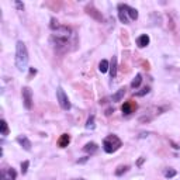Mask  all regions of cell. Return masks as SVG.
Instances as JSON below:
<instances>
[{
  "instance_id": "cb8c5ba5",
  "label": "cell",
  "mask_w": 180,
  "mask_h": 180,
  "mask_svg": "<svg viewBox=\"0 0 180 180\" xmlns=\"http://www.w3.org/2000/svg\"><path fill=\"white\" fill-rule=\"evenodd\" d=\"M127 169H128L127 166H120V167H117L116 175H117V176H121L122 173H125V172H127Z\"/></svg>"
},
{
  "instance_id": "2e32d148",
  "label": "cell",
  "mask_w": 180,
  "mask_h": 180,
  "mask_svg": "<svg viewBox=\"0 0 180 180\" xmlns=\"http://www.w3.org/2000/svg\"><path fill=\"white\" fill-rule=\"evenodd\" d=\"M122 113H124L125 116H128V114H131L132 113V110H134V106L131 104V103H124V106H122Z\"/></svg>"
},
{
  "instance_id": "5bb4252c",
  "label": "cell",
  "mask_w": 180,
  "mask_h": 180,
  "mask_svg": "<svg viewBox=\"0 0 180 180\" xmlns=\"http://www.w3.org/2000/svg\"><path fill=\"white\" fill-rule=\"evenodd\" d=\"M108 69H110V62L106 59H102V62L99 63V70H100L102 73H106Z\"/></svg>"
},
{
  "instance_id": "603a6c76",
  "label": "cell",
  "mask_w": 180,
  "mask_h": 180,
  "mask_svg": "<svg viewBox=\"0 0 180 180\" xmlns=\"http://www.w3.org/2000/svg\"><path fill=\"white\" fill-rule=\"evenodd\" d=\"M96 11H97V10H94L93 7H87V13H89V14H92L93 17H96L97 20H102V17H100V16H97Z\"/></svg>"
},
{
  "instance_id": "52a82bcc",
  "label": "cell",
  "mask_w": 180,
  "mask_h": 180,
  "mask_svg": "<svg viewBox=\"0 0 180 180\" xmlns=\"http://www.w3.org/2000/svg\"><path fill=\"white\" fill-rule=\"evenodd\" d=\"M118 19H120V21L122 24H129L128 13H127L124 4H118Z\"/></svg>"
},
{
  "instance_id": "9c48e42d",
  "label": "cell",
  "mask_w": 180,
  "mask_h": 180,
  "mask_svg": "<svg viewBox=\"0 0 180 180\" xmlns=\"http://www.w3.org/2000/svg\"><path fill=\"white\" fill-rule=\"evenodd\" d=\"M110 79H116L117 76V56H113V59H111V63H110Z\"/></svg>"
},
{
  "instance_id": "30bf717a",
  "label": "cell",
  "mask_w": 180,
  "mask_h": 180,
  "mask_svg": "<svg viewBox=\"0 0 180 180\" xmlns=\"http://www.w3.org/2000/svg\"><path fill=\"white\" fill-rule=\"evenodd\" d=\"M70 142V137L68 134H62L60 135V138L58 139V146L59 148H66Z\"/></svg>"
},
{
  "instance_id": "f1b7e54d",
  "label": "cell",
  "mask_w": 180,
  "mask_h": 180,
  "mask_svg": "<svg viewBox=\"0 0 180 180\" xmlns=\"http://www.w3.org/2000/svg\"><path fill=\"white\" fill-rule=\"evenodd\" d=\"M72 180H84V179H72Z\"/></svg>"
},
{
  "instance_id": "ffe728a7",
  "label": "cell",
  "mask_w": 180,
  "mask_h": 180,
  "mask_svg": "<svg viewBox=\"0 0 180 180\" xmlns=\"http://www.w3.org/2000/svg\"><path fill=\"white\" fill-rule=\"evenodd\" d=\"M86 128L87 129H94L96 128V124H94V116H92L86 122Z\"/></svg>"
},
{
  "instance_id": "ac0fdd59",
  "label": "cell",
  "mask_w": 180,
  "mask_h": 180,
  "mask_svg": "<svg viewBox=\"0 0 180 180\" xmlns=\"http://www.w3.org/2000/svg\"><path fill=\"white\" fill-rule=\"evenodd\" d=\"M0 129H1V135H3V137L9 135V127H7V122H6V120L0 121Z\"/></svg>"
},
{
  "instance_id": "e0dca14e",
  "label": "cell",
  "mask_w": 180,
  "mask_h": 180,
  "mask_svg": "<svg viewBox=\"0 0 180 180\" xmlns=\"http://www.w3.org/2000/svg\"><path fill=\"white\" fill-rule=\"evenodd\" d=\"M141 82H142V76L138 73L134 79H132V82H131V87H132V89H137L139 84H141Z\"/></svg>"
},
{
  "instance_id": "83f0119b",
  "label": "cell",
  "mask_w": 180,
  "mask_h": 180,
  "mask_svg": "<svg viewBox=\"0 0 180 180\" xmlns=\"http://www.w3.org/2000/svg\"><path fill=\"white\" fill-rule=\"evenodd\" d=\"M145 137H148V134H145V132H143V134H141V135H139V138H145Z\"/></svg>"
},
{
  "instance_id": "8fae6325",
  "label": "cell",
  "mask_w": 180,
  "mask_h": 180,
  "mask_svg": "<svg viewBox=\"0 0 180 180\" xmlns=\"http://www.w3.org/2000/svg\"><path fill=\"white\" fill-rule=\"evenodd\" d=\"M149 35H146V34H143V35H141V37H138V40H137V45L139 46V48H145V46L149 45Z\"/></svg>"
},
{
  "instance_id": "4316f807",
  "label": "cell",
  "mask_w": 180,
  "mask_h": 180,
  "mask_svg": "<svg viewBox=\"0 0 180 180\" xmlns=\"http://www.w3.org/2000/svg\"><path fill=\"white\" fill-rule=\"evenodd\" d=\"M143 161H145V158H141V159H139V161H138V166H141V165H142Z\"/></svg>"
},
{
  "instance_id": "7402d4cb",
  "label": "cell",
  "mask_w": 180,
  "mask_h": 180,
  "mask_svg": "<svg viewBox=\"0 0 180 180\" xmlns=\"http://www.w3.org/2000/svg\"><path fill=\"white\" fill-rule=\"evenodd\" d=\"M28 166H30V162H28V161H24L23 163H21V173H23V175H25V173H27Z\"/></svg>"
},
{
  "instance_id": "484cf974",
  "label": "cell",
  "mask_w": 180,
  "mask_h": 180,
  "mask_svg": "<svg viewBox=\"0 0 180 180\" xmlns=\"http://www.w3.org/2000/svg\"><path fill=\"white\" fill-rule=\"evenodd\" d=\"M87 159H89L87 156H86V158H82V159H79V161H78V163H84V162H87Z\"/></svg>"
},
{
  "instance_id": "8992f818",
  "label": "cell",
  "mask_w": 180,
  "mask_h": 180,
  "mask_svg": "<svg viewBox=\"0 0 180 180\" xmlns=\"http://www.w3.org/2000/svg\"><path fill=\"white\" fill-rule=\"evenodd\" d=\"M17 177V173L13 167H4L1 169V173H0V179L1 180H16Z\"/></svg>"
},
{
  "instance_id": "4fadbf2b",
  "label": "cell",
  "mask_w": 180,
  "mask_h": 180,
  "mask_svg": "<svg viewBox=\"0 0 180 180\" xmlns=\"http://www.w3.org/2000/svg\"><path fill=\"white\" fill-rule=\"evenodd\" d=\"M124 7H125V10H127V13H128L129 19H131V20H137V19H138V10L134 9V7H129V6H127V4H124Z\"/></svg>"
},
{
  "instance_id": "44dd1931",
  "label": "cell",
  "mask_w": 180,
  "mask_h": 180,
  "mask_svg": "<svg viewBox=\"0 0 180 180\" xmlns=\"http://www.w3.org/2000/svg\"><path fill=\"white\" fill-rule=\"evenodd\" d=\"M149 93V87L146 86V87H143V89H141L139 92H135V96H138V97H141V96H145V94H148Z\"/></svg>"
},
{
  "instance_id": "d6986e66",
  "label": "cell",
  "mask_w": 180,
  "mask_h": 180,
  "mask_svg": "<svg viewBox=\"0 0 180 180\" xmlns=\"http://www.w3.org/2000/svg\"><path fill=\"white\" fill-rule=\"evenodd\" d=\"M176 173H177V172H176L175 169H172V167H167V169H165V170H163V175H165V177H167V179L175 177Z\"/></svg>"
},
{
  "instance_id": "d4e9b609",
  "label": "cell",
  "mask_w": 180,
  "mask_h": 180,
  "mask_svg": "<svg viewBox=\"0 0 180 180\" xmlns=\"http://www.w3.org/2000/svg\"><path fill=\"white\" fill-rule=\"evenodd\" d=\"M16 7L19 10H24V4L23 3H20V1H16Z\"/></svg>"
},
{
  "instance_id": "ba28073f",
  "label": "cell",
  "mask_w": 180,
  "mask_h": 180,
  "mask_svg": "<svg viewBox=\"0 0 180 180\" xmlns=\"http://www.w3.org/2000/svg\"><path fill=\"white\" fill-rule=\"evenodd\" d=\"M17 142H19L25 151H31V146H32L31 141H30L25 135H19V137H17Z\"/></svg>"
},
{
  "instance_id": "7c38bea8",
  "label": "cell",
  "mask_w": 180,
  "mask_h": 180,
  "mask_svg": "<svg viewBox=\"0 0 180 180\" xmlns=\"http://www.w3.org/2000/svg\"><path fill=\"white\" fill-rule=\"evenodd\" d=\"M97 149H99V146H97V143H94V142H89V143H86L83 146V151L86 153H94V152H97Z\"/></svg>"
},
{
  "instance_id": "f546056e",
  "label": "cell",
  "mask_w": 180,
  "mask_h": 180,
  "mask_svg": "<svg viewBox=\"0 0 180 180\" xmlns=\"http://www.w3.org/2000/svg\"><path fill=\"white\" fill-rule=\"evenodd\" d=\"M179 90H180V89H179Z\"/></svg>"
},
{
  "instance_id": "277c9868",
  "label": "cell",
  "mask_w": 180,
  "mask_h": 180,
  "mask_svg": "<svg viewBox=\"0 0 180 180\" xmlns=\"http://www.w3.org/2000/svg\"><path fill=\"white\" fill-rule=\"evenodd\" d=\"M56 99H58L59 106L63 110H70V102H69V99H68V96L65 94L62 87H58V90H56Z\"/></svg>"
},
{
  "instance_id": "6da1fadb",
  "label": "cell",
  "mask_w": 180,
  "mask_h": 180,
  "mask_svg": "<svg viewBox=\"0 0 180 180\" xmlns=\"http://www.w3.org/2000/svg\"><path fill=\"white\" fill-rule=\"evenodd\" d=\"M16 66L20 72L25 70L28 66V51L23 41H17L16 44Z\"/></svg>"
},
{
  "instance_id": "9a60e30c",
  "label": "cell",
  "mask_w": 180,
  "mask_h": 180,
  "mask_svg": "<svg viewBox=\"0 0 180 180\" xmlns=\"http://www.w3.org/2000/svg\"><path fill=\"white\" fill-rule=\"evenodd\" d=\"M124 94H125V89L121 87L120 90L116 93V94H113V102H121V100H122V97H124Z\"/></svg>"
},
{
  "instance_id": "5b68a950",
  "label": "cell",
  "mask_w": 180,
  "mask_h": 180,
  "mask_svg": "<svg viewBox=\"0 0 180 180\" xmlns=\"http://www.w3.org/2000/svg\"><path fill=\"white\" fill-rule=\"evenodd\" d=\"M23 102H24V107L27 108V110H31L32 108V92L30 87H24L23 92Z\"/></svg>"
},
{
  "instance_id": "3957f363",
  "label": "cell",
  "mask_w": 180,
  "mask_h": 180,
  "mask_svg": "<svg viewBox=\"0 0 180 180\" xmlns=\"http://www.w3.org/2000/svg\"><path fill=\"white\" fill-rule=\"evenodd\" d=\"M70 34H72L70 28L65 27V25H56V27L54 28V37H55L56 40H59V41H63V42L68 41Z\"/></svg>"
},
{
  "instance_id": "7a4b0ae2",
  "label": "cell",
  "mask_w": 180,
  "mask_h": 180,
  "mask_svg": "<svg viewBox=\"0 0 180 180\" xmlns=\"http://www.w3.org/2000/svg\"><path fill=\"white\" fill-rule=\"evenodd\" d=\"M121 146H122V142H121V139L118 138L117 135H108V137L104 138V141H103V149H104L107 153L116 152Z\"/></svg>"
}]
</instances>
